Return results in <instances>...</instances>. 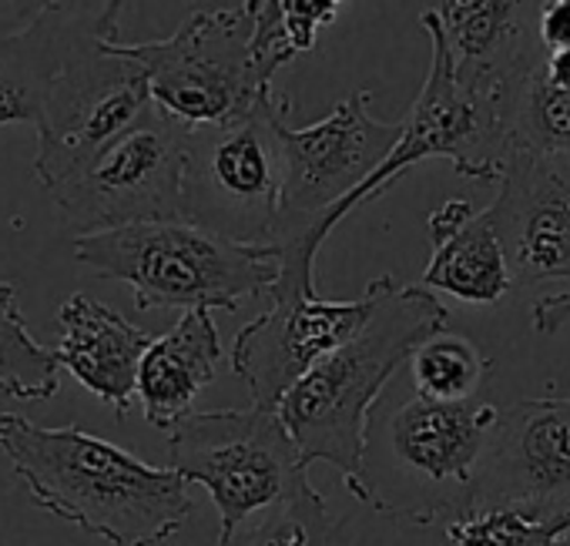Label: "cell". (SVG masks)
Returning <instances> with one entry per match:
<instances>
[{"instance_id": "1", "label": "cell", "mask_w": 570, "mask_h": 546, "mask_svg": "<svg viewBox=\"0 0 570 546\" xmlns=\"http://www.w3.org/2000/svg\"><path fill=\"white\" fill-rule=\"evenodd\" d=\"M0 453L38 509L108 546H165L195 509L178 469L148 466L81 426L51 429L4 413Z\"/></svg>"}, {"instance_id": "2", "label": "cell", "mask_w": 570, "mask_h": 546, "mask_svg": "<svg viewBox=\"0 0 570 546\" xmlns=\"http://www.w3.org/2000/svg\"><path fill=\"white\" fill-rule=\"evenodd\" d=\"M443 329L446 309L433 289L396 286L390 276L363 329L316 363L278 406V416L289 426L306 466H336L346 489L366 503L373 406L413 353Z\"/></svg>"}, {"instance_id": "3", "label": "cell", "mask_w": 570, "mask_h": 546, "mask_svg": "<svg viewBox=\"0 0 570 546\" xmlns=\"http://www.w3.org/2000/svg\"><path fill=\"white\" fill-rule=\"evenodd\" d=\"M71 251L98 279L125 282L141 312H235L245 299L268 296L282 276V255L272 241H235L188 218L75 235Z\"/></svg>"}, {"instance_id": "4", "label": "cell", "mask_w": 570, "mask_h": 546, "mask_svg": "<svg viewBox=\"0 0 570 546\" xmlns=\"http://www.w3.org/2000/svg\"><path fill=\"white\" fill-rule=\"evenodd\" d=\"M370 91H356L336 111L309 128H278L282 198L272 245L282 255V276L272 292H320L316 258L323 248V218L350 198L396 148L400 125L370 115ZM268 292V296H272Z\"/></svg>"}, {"instance_id": "5", "label": "cell", "mask_w": 570, "mask_h": 546, "mask_svg": "<svg viewBox=\"0 0 570 546\" xmlns=\"http://www.w3.org/2000/svg\"><path fill=\"white\" fill-rule=\"evenodd\" d=\"M255 28V0H238L235 8L188 14L161 41H118V48L141 64L155 108L195 131L248 118L278 95L258 64Z\"/></svg>"}, {"instance_id": "6", "label": "cell", "mask_w": 570, "mask_h": 546, "mask_svg": "<svg viewBox=\"0 0 570 546\" xmlns=\"http://www.w3.org/2000/svg\"><path fill=\"white\" fill-rule=\"evenodd\" d=\"M121 8L125 0H108L98 14L88 18L85 34L51 88L45 121L35 128V175L48 195L155 105L141 64L118 48Z\"/></svg>"}, {"instance_id": "7", "label": "cell", "mask_w": 570, "mask_h": 546, "mask_svg": "<svg viewBox=\"0 0 570 546\" xmlns=\"http://www.w3.org/2000/svg\"><path fill=\"white\" fill-rule=\"evenodd\" d=\"M168 466L208 489L218 509V536L248 516L313 489L309 466L278 409L188 413L171 433Z\"/></svg>"}, {"instance_id": "8", "label": "cell", "mask_w": 570, "mask_h": 546, "mask_svg": "<svg viewBox=\"0 0 570 546\" xmlns=\"http://www.w3.org/2000/svg\"><path fill=\"white\" fill-rule=\"evenodd\" d=\"M420 24L433 41V58L423 91L416 95L410 115L403 118V135L390 151V158L323 218L320 225L323 245L343 218H350L360 205L383 195L403 171H410L420 161L446 158L453 171L470 181H497L503 171L510 151V115L490 105L487 98L473 95L456 78L436 14L423 11Z\"/></svg>"}, {"instance_id": "9", "label": "cell", "mask_w": 570, "mask_h": 546, "mask_svg": "<svg viewBox=\"0 0 570 546\" xmlns=\"http://www.w3.org/2000/svg\"><path fill=\"white\" fill-rule=\"evenodd\" d=\"M293 101L275 95L262 111L188 131L181 215L235 241H272L282 198L278 128Z\"/></svg>"}, {"instance_id": "10", "label": "cell", "mask_w": 570, "mask_h": 546, "mask_svg": "<svg viewBox=\"0 0 570 546\" xmlns=\"http://www.w3.org/2000/svg\"><path fill=\"white\" fill-rule=\"evenodd\" d=\"M188 128L155 105L125 135L75 171L51 201L75 235L108 231L135 221H165L181 215Z\"/></svg>"}, {"instance_id": "11", "label": "cell", "mask_w": 570, "mask_h": 546, "mask_svg": "<svg viewBox=\"0 0 570 546\" xmlns=\"http://www.w3.org/2000/svg\"><path fill=\"white\" fill-rule=\"evenodd\" d=\"M386 279H373L363 296L346 302L323 299L320 292H272V306L238 329L228 353V366L248 386L252 403L278 409L316 363L363 329Z\"/></svg>"}, {"instance_id": "12", "label": "cell", "mask_w": 570, "mask_h": 546, "mask_svg": "<svg viewBox=\"0 0 570 546\" xmlns=\"http://www.w3.org/2000/svg\"><path fill=\"white\" fill-rule=\"evenodd\" d=\"M463 506L570 509V396L547 393L497 409Z\"/></svg>"}, {"instance_id": "13", "label": "cell", "mask_w": 570, "mask_h": 546, "mask_svg": "<svg viewBox=\"0 0 570 546\" xmlns=\"http://www.w3.org/2000/svg\"><path fill=\"white\" fill-rule=\"evenodd\" d=\"M487 215L513 286L570 282V151L510 145Z\"/></svg>"}, {"instance_id": "14", "label": "cell", "mask_w": 570, "mask_h": 546, "mask_svg": "<svg viewBox=\"0 0 570 546\" xmlns=\"http://www.w3.org/2000/svg\"><path fill=\"white\" fill-rule=\"evenodd\" d=\"M493 419L497 409L487 399L436 403L413 396L393 409L386 419L390 453L423 489L416 526L443 523L466 503Z\"/></svg>"}, {"instance_id": "15", "label": "cell", "mask_w": 570, "mask_h": 546, "mask_svg": "<svg viewBox=\"0 0 570 546\" xmlns=\"http://www.w3.org/2000/svg\"><path fill=\"white\" fill-rule=\"evenodd\" d=\"M550 0H446L436 8L456 78L510 115L527 78L543 64L540 18Z\"/></svg>"}, {"instance_id": "16", "label": "cell", "mask_w": 570, "mask_h": 546, "mask_svg": "<svg viewBox=\"0 0 570 546\" xmlns=\"http://www.w3.org/2000/svg\"><path fill=\"white\" fill-rule=\"evenodd\" d=\"M58 363L68 369L91 396L128 416L138 399V369L155 336L128 322L111 306L78 292L58 309Z\"/></svg>"}, {"instance_id": "17", "label": "cell", "mask_w": 570, "mask_h": 546, "mask_svg": "<svg viewBox=\"0 0 570 546\" xmlns=\"http://www.w3.org/2000/svg\"><path fill=\"white\" fill-rule=\"evenodd\" d=\"M426 228L433 245L423 271L426 289L470 306H493L513 289L503 245L487 211H476L463 198H450L430 215Z\"/></svg>"}, {"instance_id": "18", "label": "cell", "mask_w": 570, "mask_h": 546, "mask_svg": "<svg viewBox=\"0 0 570 546\" xmlns=\"http://www.w3.org/2000/svg\"><path fill=\"white\" fill-rule=\"evenodd\" d=\"M225 349L212 309H188L165 332L155 336L138 369V403L155 429L171 433L202 389L222 373Z\"/></svg>"}, {"instance_id": "19", "label": "cell", "mask_w": 570, "mask_h": 546, "mask_svg": "<svg viewBox=\"0 0 570 546\" xmlns=\"http://www.w3.org/2000/svg\"><path fill=\"white\" fill-rule=\"evenodd\" d=\"M85 28L88 18H75L61 0H51L31 24L0 38V128L45 121L51 88Z\"/></svg>"}, {"instance_id": "20", "label": "cell", "mask_w": 570, "mask_h": 546, "mask_svg": "<svg viewBox=\"0 0 570 546\" xmlns=\"http://www.w3.org/2000/svg\"><path fill=\"white\" fill-rule=\"evenodd\" d=\"M61 363L55 349H45L18 306V289L0 282V396L18 403H45L58 396Z\"/></svg>"}, {"instance_id": "21", "label": "cell", "mask_w": 570, "mask_h": 546, "mask_svg": "<svg viewBox=\"0 0 570 546\" xmlns=\"http://www.w3.org/2000/svg\"><path fill=\"white\" fill-rule=\"evenodd\" d=\"M215 546H353L346 526L330 513L323 493L313 486L293 499L275 503L228 536H218Z\"/></svg>"}, {"instance_id": "22", "label": "cell", "mask_w": 570, "mask_h": 546, "mask_svg": "<svg viewBox=\"0 0 570 546\" xmlns=\"http://www.w3.org/2000/svg\"><path fill=\"white\" fill-rule=\"evenodd\" d=\"M450 546H567L570 509L533 506H463L443 519Z\"/></svg>"}, {"instance_id": "23", "label": "cell", "mask_w": 570, "mask_h": 546, "mask_svg": "<svg viewBox=\"0 0 570 546\" xmlns=\"http://www.w3.org/2000/svg\"><path fill=\"white\" fill-rule=\"evenodd\" d=\"M410 373L416 396L436 403H470L483 399V386L493 373V363L466 336L436 332L413 353Z\"/></svg>"}, {"instance_id": "24", "label": "cell", "mask_w": 570, "mask_h": 546, "mask_svg": "<svg viewBox=\"0 0 570 546\" xmlns=\"http://www.w3.org/2000/svg\"><path fill=\"white\" fill-rule=\"evenodd\" d=\"M510 145L530 151H570V91L550 85L540 68L517 95Z\"/></svg>"}, {"instance_id": "25", "label": "cell", "mask_w": 570, "mask_h": 546, "mask_svg": "<svg viewBox=\"0 0 570 546\" xmlns=\"http://www.w3.org/2000/svg\"><path fill=\"white\" fill-rule=\"evenodd\" d=\"M346 0H282V24L296 54H309L320 34L340 18Z\"/></svg>"}, {"instance_id": "26", "label": "cell", "mask_w": 570, "mask_h": 546, "mask_svg": "<svg viewBox=\"0 0 570 546\" xmlns=\"http://www.w3.org/2000/svg\"><path fill=\"white\" fill-rule=\"evenodd\" d=\"M540 44L543 51H567L570 48V0H550L540 18Z\"/></svg>"}, {"instance_id": "27", "label": "cell", "mask_w": 570, "mask_h": 546, "mask_svg": "<svg viewBox=\"0 0 570 546\" xmlns=\"http://www.w3.org/2000/svg\"><path fill=\"white\" fill-rule=\"evenodd\" d=\"M570 322V292H553L533 302V332L553 336Z\"/></svg>"}, {"instance_id": "28", "label": "cell", "mask_w": 570, "mask_h": 546, "mask_svg": "<svg viewBox=\"0 0 570 546\" xmlns=\"http://www.w3.org/2000/svg\"><path fill=\"white\" fill-rule=\"evenodd\" d=\"M51 0H0V38L31 24Z\"/></svg>"}, {"instance_id": "29", "label": "cell", "mask_w": 570, "mask_h": 546, "mask_svg": "<svg viewBox=\"0 0 570 546\" xmlns=\"http://www.w3.org/2000/svg\"><path fill=\"white\" fill-rule=\"evenodd\" d=\"M567 546H570V539H567Z\"/></svg>"}]
</instances>
